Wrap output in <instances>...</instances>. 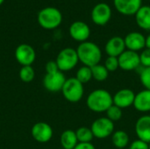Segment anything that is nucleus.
Listing matches in <instances>:
<instances>
[{
  "label": "nucleus",
  "mask_w": 150,
  "mask_h": 149,
  "mask_svg": "<svg viewBox=\"0 0 150 149\" xmlns=\"http://www.w3.org/2000/svg\"><path fill=\"white\" fill-rule=\"evenodd\" d=\"M86 105L94 112H105L113 105L112 96L106 90L98 89L89 94Z\"/></svg>",
  "instance_id": "1"
},
{
  "label": "nucleus",
  "mask_w": 150,
  "mask_h": 149,
  "mask_svg": "<svg viewBox=\"0 0 150 149\" xmlns=\"http://www.w3.org/2000/svg\"><path fill=\"white\" fill-rule=\"evenodd\" d=\"M76 53L79 61H81L83 66L90 68L99 64L102 58V53L99 47L91 41H84L80 43L77 47Z\"/></svg>",
  "instance_id": "2"
},
{
  "label": "nucleus",
  "mask_w": 150,
  "mask_h": 149,
  "mask_svg": "<svg viewBox=\"0 0 150 149\" xmlns=\"http://www.w3.org/2000/svg\"><path fill=\"white\" fill-rule=\"evenodd\" d=\"M62 21V12L54 7H46L40 10L38 14V22L40 25L47 30L57 28Z\"/></svg>",
  "instance_id": "3"
},
{
  "label": "nucleus",
  "mask_w": 150,
  "mask_h": 149,
  "mask_svg": "<svg viewBox=\"0 0 150 149\" xmlns=\"http://www.w3.org/2000/svg\"><path fill=\"white\" fill-rule=\"evenodd\" d=\"M62 93L67 101L70 103H77L83 97V84L76 77H70L66 80L62 89Z\"/></svg>",
  "instance_id": "4"
},
{
  "label": "nucleus",
  "mask_w": 150,
  "mask_h": 149,
  "mask_svg": "<svg viewBox=\"0 0 150 149\" xmlns=\"http://www.w3.org/2000/svg\"><path fill=\"white\" fill-rule=\"evenodd\" d=\"M55 61L60 71L67 72L72 70L79 61L76 49L71 47L63 48L59 52Z\"/></svg>",
  "instance_id": "5"
},
{
  "label": "nucleus",
  "mask_w": 150,
  "mask_h": 149,
  "mask_svg": "<svg viewBox=\"0 0 150 149\" xmlns=\"http://www.w3.org/2000/svg\"><path fill=\"white\" fill-rule=\"evenodd\" d=\"M91 129L95 138L105 139L114 133V123L106 117H101L92 122Z\"/></svg>",
  "instance_id": "6"
},
{
  "label": "nucleus",
  "mask_w": 150,
  "mask_h": 149,
  "mask_svg": "<svg viewBox=\"0 0 150 149\" xmlns=\"http://www.w3.org/2000/svg\"><path fill=\"white\" fill-rule=\"evenodd\" d=\"M119 67L122 70L131 71L137 69L141 66L140 54L131 50L124 51L119 57Z\"/></svg>",
  "instance_id": "7"
},
{
  "label": "nucleus",
  "mask_w": 150,
  "mask_h": 149,
  "mask_svg": "<svg viewBox=\"0 0 150 149\" xmlns=\"http://www.w3.org/2000/svg\"><path fill=\"white\" fill-rule=\"evenodd\" d=\"M15 58L21 66H32L36 59V53L32 46L20 44L15 50Z\"/></svg>",
  "instance_id": "8"
},
{
  "label": "nucleus",
  "mask_w": 150,
  "mask_h": 149,
  "mask_svg": "<svg viewBox=\"0 0 150 149\" xmlns=\"http://www.w3.org/2000/svg\"><path fill=\"white\" fill-rule=\"evenodd\" d=\"M66 80L67 79L62 71L46 74L43 78V85L45 89L50 92H58L62 91Z\"/></svg>",
  "instance_id": "9"
},
{
  "label": "nucleus",
  "mask_w": 150,
  "mask_h": 149,
  "mask_svg": "<svg viewBox=\"0 0 150 149\" xmlns=\"http://www.w3.org/2000/svg\"><path fill=\"white\" fill-rule=\"evenodd\" d=\"M112 17V10L105 3H99L91 11V19L98 25H105Z\"/></svg>",
  "instance_id": "10"
},
{
  "label": "nucleus",
  "mask_w": 150,
  "mask_h": 149,
  "mask_svg": "<svg viewBox=\"0 0 150 149\" xmlns=\"http://www.w3.org/2000/svg\"><path fill=\"white\" fill-rule=\"evenodd\" d=\"M33 138L39 143H47L53 137V129L50 125L45 122L34 124L31 130Z\"/></svg>",
  "instance_id": "11"
},
{
  "label": "nucleus",
  "mask_w": 150,
  "mask_h": 149,
  "mask_svg": "<svg viewBox=\"0 0 150 149\" xmlns=\"http://www.w3.org/2000/svg\"><path fill=\"white\" fill-rule=\"evenodd\" d=\"M135 93L130 89H121L112 96L113 105L120 109H126L134 105Z\"/></svg>",
  "instance_id": "12"
},
{
  "label": "nucleus",
  "mask_w": 150,
  "mask_h": 149,
  "mask_svg": "<svg viewBox=\"0 0 150 149\" xmlns=\"http://www.w3.org/2000/svg\"><path fill=\"white\" fill-rule=\"evenodd\" d=\"M69 35L76 41H87L91 35V29L89 25L83 21H76L69 26Z\"/></svg>",
  "instance_id": "13"
},
{
  "label": "nucleus",
  "mask_w": 150,
  "mask_h": 149,
  "mask_svg": "<svg viewBox=\"0 0 150 149\" xmlns=\"http://www.w3.org/2000/svg\"><path fill=\"white\" fill-rule=\"evenodd\" d=\"M117 11L123 15H135L142 7V0H113Z\"/></svg>",
  "instance_id": "14"
},
{
  "label": "nucleus",
  "mask_w": 150,
  "mask_h": 149,
  "mask_svg": "<svg viewBox=\"0 0 150 149\" xmlns=\"http://www.w3.org/2000/svg\"><path fill=\"white\" fill-rule=\"evenodd\" d=\"M124 40L127 50L138 52L146 47V38L141 32H132L125 37Z\"/></svg>",
  "instance_id": "15"
},
{
  "label": "nucleus",
  "mask_w": 150,
  "mask_h": 149,
  "mask_svg": "<svg viewBox=\"0 0 150 149\" xmlns=\"http://www.w3.org/2000/svg\"><path fill=\"white\" fill-rule=\"evenodd\" d=\"M135 133L139 140L150 142V115H143L135 123Z\"/></svg>",
  "instance_id": "16"
},
{
  "label": "nucleus",
  "mask_w": 150,
  "mask_h": 149,
  "mask_svg": "<svg viewBox=\"0 0 150 149\" xmlns=\"http://www.w3.org/2000/svg\"><path fill=\"white\" fill-rule=\"evenodd\" d=\"M105 53L108 56L119 57L124 51H126L125 40L120 36H114L111 38L105 46Z\"/></svg>",
  "instance_id": "17"
},
{
  "label": "nucleus",
  "mask_w": 150,
  "mask_h": 149,
  "mask_svg": "<svg viewBox=\"0 0 150 149\" xmlns=\"http://www.w3.org/2000/svg\"><path fill=\"white\" fill-rule=\"evenodd\" d=\"M134 107L141 112H150V90L145 89L135 94Z\"/></svg>",
  "instance_id": "18"
},
{
  "label": "nucleus",
  "mask_w": 150,
  "mask_h": 149,
  "mask_svg": "<svg viewBox=\"0 0 150 149\" xmlns=\"http://www.w3.org/2000/svg\"><path fill=\"white\" fill-rule=\"evenodd\" d=\"M135 20L139 27L146 31L150 30V7L142 6L135 14Z\"/></svg>",
  "instance_id": "19"
},
{
  "label": "nucleus",
  "mask_w": 150,
  "mask_h": 149,
  "mask_svg": "<svg viewBox=\"0 0 150 149\" xmlns=\"http://www.w3.org/2000/svg\"><path fill=\"white\" fill-rule=\"evenodd\" d=\"M60 141L63 149H74L78 143L76 132L73 130L64 131L61 135Z\"/></svg>",
  "instance_id": "20"
},
{
  "label": "nucleus",
  "mask_w": 150,
  "mask_h": 149,
  "mask_svg": "<svg viewBox=\"0 0 150 149\" xmlns=\"http://www.w3.org/2000/svg\"><path fill=\"white\" fill-rule=\"evenodd\" d=\"M112 142L118 149L125 148L129 144V136L125 131H115L112 135Z\"/></svg>",
  "instance_id": "21"
},
{
  "label": "nucleus",
  "mask_w": 150,
  "mask_h": 149,
  "mask_svg": "<svg viewBox=\"0 0 150 149\" xmlns=\"http://www.w3.org/2000/svg\"><path fill=\"white\" fill-rule=\"evenodd\" d=\"M91 72H92V78H94L98 82L105 81L109 76V71L106 69V68L104 65H101L100 63L91 67Z\"/></svg>",
  "instance_id": "22"
},
{
  "label": "nucleus",
  "mask_w": 150,
  "mask_h": 149,
  "mask_svg": "<svg viewBox=\"0 0 150 149\" xmlns=\"http://www.w3.org/2000/svg\"><path fill=\"white\" fill-rule=\"evenodd\" d=\"M76 134L78 142H91L94 138L91 129L86 126L79 127L76 131Z\"/></svg>",
  "instance_id": "23"
},
{
  "label": "nucleus",
  "mask_w": 150,
  "mask_h": 149,
  "mask_svg": "<svg viewBox=\"0 0 150 149\" xmlns=\"http://www.w3.org/2000/svg\"><path fill=\"white\" fill-rule=\"evenodd\" d=\"M76 78L82 83L83 84L89 83L92 79V72H91V68L87 67V66H83L78 70L76 71Z\"/></svg>",
  "instance_id": "24"
},
{
  "label": "nucleus",
  "mask_w": 150,
  "mask_h": 149,
  "mask_svg": "<svg viewBox=\"0 0 150 149\" xmlns=\"http://www.w3.org/2000/svg\"><path fill=\"white\" fill-rule=\"evenodd\" d=\"M35 77V71L32 66H22L19 70V78L24 83H30Z\"/></svg>",
  "instance_id": "25"
},
{
  "label": "nucleus",
  "mask_w": 150,
  "mask_h": 149,
  "mask_svg": "<svg viewBox=\"0 0 150 149\" xmlns=\"http://www.w3.org/2000/svg\"><path fill=\"white\" fill-rule=\"evenodd\" d=\"M105 114H106V118L109 119L111 121H112L114 123V122L119 121L122 118V109H120V107L112 105L105 112Z\"/></svg>",
  "instance_id": "26"
},
{
  "label": "nucleus",
  "mask_w": 150,
  "mask_h": 149,
  "mask_svg": "<svg viewBox=\"0 0 150 149\" xmlns=\"http://www.w3.org/2000/svg\"><path fill=\"white\" fill-rule=\"evenodd\" d=\"M140 80L146 90H150V68H143L140 72Z\"/></svg>",
  "instance_id": "27"
},
{
  "label": "nucleus",
  "mask_w": 150,
  "mask_h": 149,
  "mask_svg": "<svg viewBox=\"0 0 150 149\" xmlns=\"http://www.w3.org/2000/svg\"><path fill=\"white\" fill-rule=\"evenodd\" d=\"M104 66L106 68V69L109 72H114L116 71L120 67H119V60L118 57H112V56H108L105 61Z\"/></svg>",
  "instance_id": "28"
},
{
  "label": "nucleus",
  "mask_w": 150,
  "mask_h": 149,
  "mask_svg": "<svg viewBox=\"0 0 150 149\" xmlns=\"http://www.w3.org/2000/svg\"><path fill=\"white\" fill-rule=\"evenodd\" d=\"M141 66L143 68H150V49L145 48L140 54Z\"/></svg>",
  "instance_id": "29"
},
{
  "label": "nucleus",
  "mask_w": 150,
  "mask_h": 149,
  "mask_svg": "<svg viewBox=\"0 0 150 149\" xmlns=\"http://www.w3.org/2000/svg\"><path fill=\"white\" fill-rule=\"evenodd\" d=\"M45 69H46V74H52V73H55V72L60 71L55 61H47L46 66H45Z\"/></svg>",
  "instance_id": "30"
},
{
  "label": "nucleus",
  "mask_w": 150,
  "mask_h": 149,
  "mask_svg": "<svg viewBox=\"0 0 150 149\" xmlns=\"http://www.w3.org/2000/svg\"><path fill=\"white\" fill-rule=\"evenodd\" d=\"M129 149H149V143L137 139L131 143Z\"/></svg>",
  "instance_id": "31"
},
{
  "label": "nucleus",
  "mask_w": 150,
  "mask_h": 149,
  "mask_svg": "<svg viewBox=\"0 0 150 149\" xmlns=\"http://www.w3.org/2000/svg\"><path fill=\"white\" fill-rule=\"evenodd\" d=\"M74 149H96L91 142H78Z\"/></svg>",
  "instance_id": "32"
},
{
  "label": "nucleus",
  "mask_w": 150,
  "mask_h": 149,
  "mask_svg": "<svg viewBox=\"0 0 150 149\" xmlns=\"http://www.w3.org/2000/svg\"><path fill=\"white\" fill-rule=\"evenodd\" d=\"M146 48L150 49V34L148 35V37L146 38Z\"/></svg>",
  "instance_id": "33"
},
{
  "label": "nucleus",
  "mask_w": 150,
  "mask_h": 149,
  "mask_svg": "<svg viewBox=\"0 0 150 149\" xmlns=\"http://www.w3.org/2000/svg\"><path fill=\"white\" fill-rule=\"evenodd\" d=\"M4 0H0V5L4 3Z\"/></svg>",
  "instance_id": "34"
},
{
  "label": "nucleus",
  "mask_w": 150,
  "mask_h": 149,
  "mask_svg": "<svg viewBox=\"0 0 150 149\" xmlns=\"http://www.w3.org/2000/svg\"><path fill=\"white\" fill-rule=\"evenodd\" d=\"M149 149H150V142L149 143Z\"/></svg>",
  "instance_id": "35"
}]
</instances>
